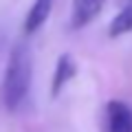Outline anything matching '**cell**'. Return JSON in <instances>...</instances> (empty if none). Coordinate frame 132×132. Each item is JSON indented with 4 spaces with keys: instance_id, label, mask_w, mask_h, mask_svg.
Here are the masks:
<instances>
[{
    "instance_id": "6da1fadb",
    "label": "cell",
    "mask_w": 132,
    "mask_h": 132,
    "mask_svg": "<svg viewBox=\"0 0 132 132\" xmlns=\"http://www.w3.org/2000/svg\"><path fill=\"white\" fill-rule=\"evenodd\" d=\"M31 53L24 44H15L9 53L2 77V101L9 112H15L24 104L31 88Z\"/></svg>"
},
{
    "instance_id": "7a4b0ae2",
    "label": "cell",
    "mask_w": 132,
    "mask_h": 132,
    "mask_svg": "<svg viewBox=\"0 0 132 132\" xmlns=\"http://www.w3.org/2000/svg\"><path fill=\"white\" fill-rule=\"evenodd\" d=\"M101 7H104V0H73L71 27L73 29H84L88 22H93L97 18Z\"/></svg>"
},
{
    "instance_id": "3957f363",
    "label": "cell",
    "mask_w": 132,
    "mask_h": 132,
    "mask_svg": "<svg viewBox=\"0 0 132 132\" xmlns=\"http://www.w3.org/2000/svg\"><path fill=\"white\" fill-rule=\"evenodd\" d=\"M108 132H132V110L123 101L108 104Z\"/></svg>"
},
{
    "instance_id": "277c9868",
    "label": "cell",
    "mask_w": 132,
    "mask_h": 132,
    "mask_svg": "<svg viewBox=\"0 0 132 132\" xmlns=\"http://www.w3.org/2000/svg\"><path fill=\"white\" fill-rule=\"evenodd\" d=\"M51 9H53V0H35L33 7L29 9L27 18H24V31L27 33H35L44 22H46Z\"/></svg>"
},
{
    "instance_id": "5b68a950",
    "label": "cell",
    "mask_w": 132,
    "mask_h": 132,
    "mask_svg": "<svg viewBox=\"0 0 132 132\" xmlns=\"http://www.w3.org/2000/svg\"><path fill=\"white\" fill-rule=\"evenodd\" d=\"M73 75H75V62H73V57L68 55V53H64V55H60V60H57L55 75H53V97L60 95V90L66 86V81L71 79Z\"/></svg>"
},
{
    "instance_id": "8992f818",
    "label": "cell",
    "mask_w": 132,
    "mask_h": 132,
    "mask_svg": "<svg viewBox=\"0 0 132 132\" xmlns=\"http://www.w3.org/2000/svg\"><path fill=\"white\" fill-rule=\"evenodd\" d=\"M132 31V5H128L126 9H121L110 22V38H119Z\"/></svg>"
}]
</instances>
